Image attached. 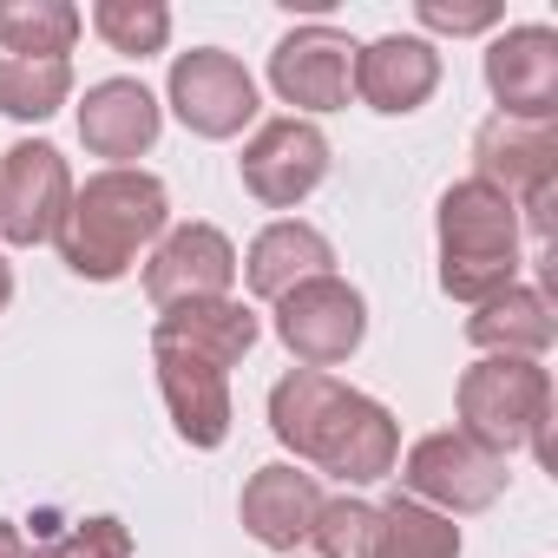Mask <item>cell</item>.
<instances>
[{"instance_id":"6da1fadb","label":"cell","mask_w":558,"mask_h":558,"mask_svg":"<svg viewBox=\"0 0 558 558\" xmlns=\"http://www.w3.org/2000/svg\"><path fill=\"white\" fill-rule=\"evenodd\" d=\"M269 434L296 460L336 473L342 486H375L401 460L395 414L375 395H362V388H349L323 368H290L269 388Z\"/></svg>"},{"instance_id":"7a4b0ae2","label":"cell","mask_w":558,"mask_h":558,"mask_svg":"<svg viewBox=\"0 0 558 558\" xmlns=\"http://www.w3.org/2000/svg\"><path fill=\"white\" fill-rule=\"evenodd\" d=\"M171 223V197L151 171L125 165V171H93L86 184H73V210L60 223V256L86 283H119V276L165 236Z\"/></svg>"},{"instance_id":"3957f363","label":"cell","mask_w":558,"mask_h":558,"mask_svg":"<svg viewBox=\"0 0 558 558\" xmlns=\"http://www.w3.org/2000/svg\"><path fill=\"white\" fill-rule=\"evenodd\" d=\"M434 230H440V290L453 303L480 310L519 283V210L493 184H480V178L447 184Z\"/></svg>"},{"instance_id":"277c9868","label":"cell","mask_w":558,"mask_h":558,"mask_svg":"<svg viewBox=\"0 0 558 558\" xmlns=\"http://www.w3.org/2000/svg\"><path fill=\"white\" fill-rule=\"evenodd\" d=\"M453 414H460V434L480 440L486 453H512V447H532L538 460H551V375L525 355H480L460 388H453Z\"/></svg>"},{"instance_id":"5b68a950","label":"cell","mask_w":558,"mask_h":558,"mask_svg":"<svg viewBox=\"0 0 558 558\" xmlns=\"http://www.w3.org/2000/svg\"><path fill=\"white\" fill-rule=\"evenodd\" d=\"M473 178L493 184L499 197H512V210L532 223V236L551 230V184H558V138L551 125H525V119H486L473 132Z\"/></svg>"},{"instance_id":"8992f818","label":"cell","mask_w":558,"mask_h":558,"mask_svg":"<svg viewBox=\"0 0 558 558\" xmlns=\"http://www.w3.org/2000/svg\"><path fill=\"white\" fill-rule=\"evenodd\" d=\"M395 466H401V493L421 499V506H434V512H447V519L486 512V506H499V493H506V460L486 453L480 440H466L460 427L421 434V440L408 447V460H395Z\"/></svg>"},{"instance_id":"52a82bcc","label":"cell","mask_w":558,"mask_h":558,"mask_svg":"<svg viewBox=\"0 0 558 558\" xmlns=\"http://www.w3.org/2000/svg\"><path fill=\"white\" fill-rule=\"evenodd\" d=\"M276 336H283V349L303 362V368H336L362 349L368 336V303L355 283H342V276H310V283H296L290 296H276Z\"/></svg>"},{"instance_id":"ba28073f","label":"cell","mask_w":558,"mask_h":558,"mask_svg":"<svg viewBox=\"0 0 558 558\" xmlns=\"http://www.w3.org/2000/svg\"><path fill=\"white\" fill-rule=\"evenodd\" d=\"M236 171H243V191H250L256 204H269V210H296V204L329 178V138H323L316 119H296V112L263 119V125L250 132Z\"/></svg>"},{"instance_id":"9c48e42d","label":"cell","mask_w":558,"mask_h":558,"mask_svg":"<svg viewBox=\"0 0 558 558\" xmlns=\"http://www.w3.org/2000/svg\"><path fill=\"white\" fill-rule=\"evenodd\" d=\"M73 210V171L60 145L21 138L0 151V236L8 243H53Z\"/></svg>"},{"instance_id":"30bf717a","label":"cell","mask_w":558,"mask_h":558,"mask_svg":"<svg viewBox=\"0 0 558 558\" xmlns=\"http://www.w3.org/2000/svg\"><path fill=\"white\" fill-rule=\"evenodd\" d=\"M269 86L283 106H296V119L342 112L349 93H355V40L329 21H310V27L283 34L269 53Z\"/></svg>"},{"instance_id":"8fae6325","label":"cell","mask_w":558,"mask_h":558,"mask_svg":"<svg viewBox=\"0 0 558 558\" xmlns=\"http://www.w3.org/2000/svg\"><path fill=\"white\" fill-rule=\"evenodd\" d=\"M171 112L197 132V138H236L256 119V80L243 73L236 53L223 47H191L171 60Z\"/></svg>"},{"instance_id":"7c38bea8","label":"cell","mask_w":558,"mask_h":558,"mask_svg":"<svg viewBox=\"0 0 558 558\" xmlns=\"http://www.w3.org/2000/svg\"><path fill=\"white\" fill-rule=\"evenodd\" d=\"M486 93L499 99V119L551 125L558 112V34L551 27H506L486 40Z\"/></svg>"},{"instance_id":"4fadbf2b","label":"cell","mask_w":558,"mask_h":558,"mask_svg":"<svg viewBox=\"0 0 558 558\" xmlns=\"http://www.w3.org/2000/svg\"><path fill=\"white\" fill-rule=\"evenodd\" d=\"M230 283H236V243L217 223H178V230H165L158 250H151V263H145V296L158 310L230 296Z\"/></svg>"},{"instance_id":"5bb4252c","label":"cell","mask_w":558,"mask_h":558,"mask_svg":"<svg viewBox=\"0 0 558 558\" xmlns=\"http://www.w3.org/2000/svg\"><path fill=\"white\" fill-rule=\"evenodd\" d=\"M165 132V106L151 99L145 80H99L80 99V145L93 158H112V171H125L132 158H145Z\"/></svg>"},{"instance_id":"9a60e30c","label":"cell","mask_w":558,"mask_h":558,"mask_svg":"<svg viewBox=\"0 0 558 558\" xmlns=\"http://www.w3.org/2000/svg\"><path fill=\"white\" fill-rule=\"evenodd\" d=\"M440 86V53L434 40L421 34H381L368 47H355V99L388 112V119H408L434 99Z\"/></svg>"},{"instance_id":"2e32d148","label":"cell","mask_w":558,"mask_h":558,"mask_svg":"<svg viewBox=\"0 0 558 558\" xmlns=\"http://www.w3.org/2000/svg\"><path fill=\"white\" fill-rule=\"evenodd\" d=\"M236 512H243V532H250L256 545L296 551V545H310V525H316V512H323V486H316V473L276 460V466H256V473L243 480Z\"/></svg>"},{"instance_id":"e0dca14e","label":"cell","mask_w":558,"mask_h":558,"mask_svg":"<svg viewBox=\"0 0 558 558\" xmlns=\"http://www.w3.org/2000/svg\"><path fill=\"white\" fill-rule=\"evenodd\" d=\"M236 269H243L250 296L276 303V296H290L296 283H310V276H336V243L316 223H303V217H276L269 230L250 236Z\"/></svg>"},{"instance_id":"ac0fdd59","label":"cell","mask_w":558,"mask_h":558,"mask_svg":"<svg viewBox=\"0 0 558 558\" xmlns=\"http://www.w3.org/2000/svg\"><path fill=\"white\" fill-rule=\"evenodd\" d=\"M151 349H184L210 368H236L250 349H256V310L236 303V296H210V303H171L158 310V329H151Z\"/></svg>"},{"instance_id":"d6986e66","label":"cell","mask_w":558,"mask_h":558,"mask_svg":"<svg viewBox=\"0 0 558 558\" xmlns=\"http://www.w3.org/2000/svg\"><path fill=\"white\" fill-rule=\"evenodd\" d=\"M151 362H158V388H165L178 440L223 447L230 440V375L197 362V355H184V349H151Z\"/></svg>"},{"instance_id":"ffe728a7","label":"cell","mask_w":558,"mask_h":558,"mask_svg":"<svg viewBox=\"0 0 558 558\" xmlns=\"http://www.w3.org/2000/svg\"><path fill=\"white\" fill-rule=\"evenodd\" d=\"M551 336H558L551 303H545V290H525V283L499 290L493 303H480L466 316V342L480 355H525V362H538L551 349Z\"/></svg>"},{"instance_id":"44dd1931","label":"cell","mask_w":558,"mask_h":558,"mask_svg":"<svg viewBox=\"0 0 558 558\" xmlns=\"http://www.w3.org/2000/svg\"><path fill=\"white\" fill-rule=\"evenodd\" d=\"M80 34H86V14L73 0H0V53L66 60Z\"/></svg>"},{"instance_id":"7402d4cb","label":"cell","mask_w":558,"mask_h":558,"mask_svg":"<svg viewBox=\"0 0 558 558\" xmlns=\"http://www.w3.org/2000/svg\"><path fill=\"white\" fill-rule=\"evenodd\" d=\"M73 99V60H27L0 53V112L8 119H53Z\"/></svg>"},{"instance_id":"603a6c76","label":"cell","mask_w":558,"mask_h":558,"mask_svg":"<svg viewBox=\"0 0 558 558\" xmlns=\"http://www.w3.org/2000/svg\"><path fill=\"white\" fill-rule=\"evenodd\" d=\"M381 558H460V525L408 493L381 499Z\"/></svg>"},{"instance_id":"cb8c5ba5","label":"cell","mask_w":558,"mask_h":558,"mask_svg":"<svg viewBox=\"0 0 558 558\" xmlns=\"http://www.w3.org/2000/svg\"><path fill=\"white\" fill-rule=\"evenodd\" d=\"M93 34L112 53H125V60H151L171 40V8H165V0H99V8H93Z\"/></svg>"},{"instance_id":"d4e9b609","label":"cell","mask_w":558,"mask_h":558,"mask_svg":"<svg viewBox=\"0 0 558 558\" xmlns=\"http://www.w3.org/2000/svg\"><path fill=\"white\" fill-rule=\"evenodd\" d=\"M310 545H316V558H381V506H368L355 493L323 499Z\"/></svg>"},{"instance_id":"484cf974","label":"cell","mask_w":558,"mask_h":558,"mask_svg":"<svg viewBox=\"0 0 558 558\" xmlns=\"http://www.w3.org/2000/svg\"><path fill=\"white\" fill-rule=\"evenodd\" d=\"M27 558H132V532H125V519L93 512V519L60 525V532H53L47 545H34Z\"/></svg>"},{"instance_id":"4316f807","label":"cell","mask_w":558,"mask_h":558,"mask_svg":"<svg viewBox=\"0 0 558 558\" xmlns=\"http://www.w3.org/2000/svg\"><path fill=\"white\" fill-rule=\"evenodd\" d=\"M421 27H434V34H486V27H499V8L493 0H480V8H447V0H421Z\"/></svg>"},{"instance_id":"83f0119b","label":"cell","mask_w":558,"mask_h":558,"mask_svg":"<svg viewBox=\"0 0 558 558\" xmlns=\"http://www.w3.org/2000/svg\"><path fill=\"white\" fill-rule=\"evenodd\" d=\"M0 558H27V538H21L14 519H0Z\"/></svg>"},{"instance_id":"f1b7e54d","label":"cell","mask_w":558,"mask_h":558,"mask_svg":"<svg viewBox=\"0 0 558 558\" xmlns=\"http://www.w3.org/2000/svg\"><path fill=\"white\" fill-rule=\"evenodd\" d=\"M8 303H14V263L0 256V310H8Z\"/></svg>"}]
</instances>
